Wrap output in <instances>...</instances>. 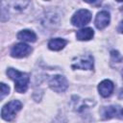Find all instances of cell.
I'll return each instance as SVG.
<instances>
[{
    "instance_id": "obj_1",
    "label": "cell",
    "mask_w": 123,
    "mask_h": 123,
    "mask_svg": "<svg viewBox=\"0 0 123 123\" xmlns=\"http://www.w3.org/2000/svg\"><path fill=\"white\" fill-rule=\"evenodd\" d=\"M7 75L10 77V79L14 81V88L17 92L23 93L27 90L30 77L29 74L25 72H20L14 68H8L7 70Z\"/></svg>"
},
{
    "instance_id": "obj_2",
    "label": "cell",
    "mask_w": 123,
    "mask_h": 123,
    "mask_svg": "<svg viewBox=\"0 0 123 123\" xmlns=\"http://www.w3.org/2000/svg\"><path fill=\"white\" fill-rule=\"evenodd\" d=\"M21 108H22V104L20 101L12 100L2 108L1 116L6 121H12L14 118L15 113L17 111H19L21 110Z\"/></svg>"
},
{
    "instance_id": "obj_3",
    "label": "cell",
    "mask_w": 123,
    "mask_h": 123,
    "mask_svg": "<svg viewBox=\"0 0 123 123\" xmlns=\"http://www.w3.org/2000/svg\"><path fill=\"white\" fill-rule=\"evenodd\" d=\"M48 85L50 88L56 92H63L68 87V82L66 78L62 75L52 76L48 81Z\"/></svg>"
},
{
    "instance_id": "obj_4",
    "label": "cell",
    "mask_w": 123,
    "mask_h": 123,
    "mask_svg": "<svg viewBox=\"0 0 123 123\" xmlns=\"http://www.w3.org/2000/svg\"><path fill=\"white\" fill-rule=\"evenodd\" d=\"M91 20V12L87 10L82 9L77 11L71 18L72 25L76 27H83Z\"/></svg>"
},
{
    "instance_id": "obj_5",
    "label": "cell",
    "mask_w": 123,
    "mask_h": 123,
    "mask_svg": "<svg viewBox=\"0 0 123 123\" xmlns=\"http://www.w3.org/2000/svg\"><path fill=\"white\" fill-rule=\"evenodd\" d=\"M101 116L103 119L111 118H122L123 117V108L118 105H111L108 107H103L101 109Z\"/></svg>"
},
{
    "instance_id": "obj_6",
    "label": "cell",
    "mask_w": 123,
    "mask_h": 123,
    "mask_svg": "<svg viewBox=\"0 0 123 123\" xmlns=\"http://www.w3.org/2000/svg\"><path fill=\"white\" fill-rule=\"evenodd\" d=\"M72 68L74 69H87L90 70L93 68V58L91 55L86 54L84 56H79L77 59L74 60L72 65Z\"/></svg>"
},
{
    "instance_id": "obj_7",
    "label": "cell",
    "mask_w": 123,
    "mask_h": 123,
    "mask_svg": "<svg viewBox=\"0 0 123 123\" xmlns=\"http://www.w3.org/2000/svg\"><path fill=\"white\" fill-rule=\"evenodd\" d=\"M32 51L31 46H29L26 43L19 42L14 44L11 49V55L13 58H23L28 56Z\"/></svg>"
},
{
    "instance_id": "obj_8",
    "label": "cell",
    "mask_w": 123,
    "mask_h": 123,
    "mask_svg": "<svg viewBox=\"0 0 123 123\" xmlns=\"http://www.w3.org/2000/svg\"><path fill=\"white\" fill-rule=\"evenodd\" d=\"M110 20H111V16H110V13L107 12V11H101L97 13L96 17H95V26L97 29L99 30H102L104 29L105 27H107L110 23Z\"/></svg>"
},
{
    "instance_id": "obj_9",
    "label": "cell",
    "mask_w": 123,
    "mask_h": 123,
    "mask_svg": "<svg viewBox=\"0 0 123 123\" xmlns=\"http://www.w3.org/2000/svg\"><path fill=\"white\" fill-rule=\"evenodd\" d=\"M114 86L111 80H104L98 85V91L101 96L109 97L113 91Z\"/></svg>"
},
{
    "instance_id": "obj_10",
    "label": "cell",
    "mask_w": 123,
    "mask_h": 123,
    "mask_svg": "<svg viewBox=\"0 0 123 123\" xmlns=\"http://www.w3.org/2000/svg\"><path fill=\"white\" fill-rule=\"evenodd\" d=\"M67 44V40L61 38V37H55L49 40L48 42V48L53 51H59L62 50L65 45Z\"/></svg>"
},
{
    "instance_id": "obj_11",
    "label": "cell",
    "mask_w": 123,
    "mask_h": 123,
    "mask_svg": "<svg viewBox=\"0 0 123 123\" xmlns=\"http://www.w3.org/2000/svg\"><path fill=\"white\" fill-rule=\"evenodd\" d=\"M94 31L91 28H84L76 33V37L78 40H89L93 37Z\"/></svg>"
},
{
    "instance_id": "obj_12",
    "label": "cell",
    "mask_w": 123,
    "mask_h": 123,
    "mask_svg": "<svg viewBox=\"0 0 123 123\" xmlns=\"http://www.w3.org/2000/svg\"><path fill=\"white\" fill-rule=\"evenodd\" d=\"M17 38L23 41L35 42L37 40V35L31 30H22L17 34Z\"/></svg>"
},
{
    "instance_id": "obj_13",
    "label": "cell",
    "mask_w": 123,
    "mask_h": 123,
    "mask_svg": "<svg viewBox=\"0 0 123 123\" xmlns=\"http://www.w3.org/2000/svg\"><path fill=\"white\" fill-rule=\"evenodd\" d=\"M9 92H10V87L8 86H6L4 83H1V96H0L1 100L4 99V97L6 95H8Z\"/></svg>"
},
{
    "instance_id": "obj_14",
    "label": "cell",
    "mask_w": 123,
    "mask_h": 123,
    "mask_svg": "<svg viewBox=\"0 0 123 123\" xmlns=\"http://www.w3.org/2000/svg\"><path fill=\"white\" fill-rule=\"evenodd\" d=\"M111 55L112 59H113V60H115V62H121L122 57H121V55L119 54V52H118V51L112 50V51L111 52Z\"/></svg>"
},
{
    "instance_id": "obj_15",
    "label": "cell",
    "mask_w": 123,
    "mask_h": 123,
    "mask_svg": "<svg viewBox=\"0 0 123 123\" xmlns=\"http://www.w3.org/2000/svg\"><path fill=\"white\" fill-rule=\"evenodd\" d=\"M117 31H118L119 33L123 34V20L119 23V25H118V27H117Z\"/></svg>"
}]
</instances>
